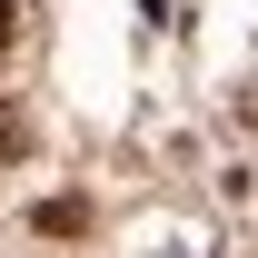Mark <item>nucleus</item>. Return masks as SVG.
Returning a JSON list of instances; mask_svg holds the SVG:
<instances>
[{"mask_svg": "<svg viewBox=\"0 0 258 258\" xmlns=\"http://www.w3.org/2000/svg\"><path fill=\"white\" fill-rule=\"evenodd\" d=\"M248 119H258V90H248Z\"/></svg>", "mask_w": 258, "mask_h": 258, "instance_id": "nucleus-3", "label": "nucleus"}, {"mask_svg": "<svg viewBox=\"0 0 258 258\" xmlns=\"http://www.w3.org/2000/svg\"><path fill=\"white\" fill-rule=\"evenodd\" d=\"M10 30H20V0H0V40H10Z\"/></svg>", "mask_w": 258, "mask_h": 258, "instance_id": "nucleus-2", "label": "nucleus"}, {"mask_svg": "<svg viewBox=\"0 0 258 258\" xmlns=\"http://www.w3.org/2000/svg\"><path fill=\"white\" fill-rule=\"evenodd\" d=\"M20 149H30V119H20V109L0 99V159H20Z\"/></svg>", "mask_w": 258, "mask_h": 258, "instance_id": "nucleus-1", "label": "nucleus"}]
</instances>
